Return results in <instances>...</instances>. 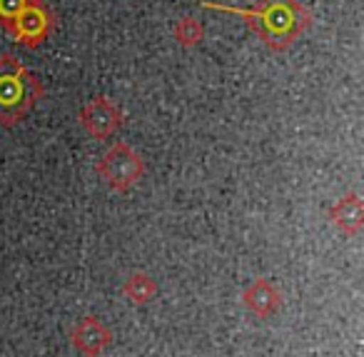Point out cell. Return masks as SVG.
Segmentation results:
<instances>
[{"mask_svg":"<svg viewBox=\"0 0 364 357\" xmlns=\"http://www.w3.org/2000/svg\"><path fill=\"white\" fill-rule=\"evenodd\" d=\"M203 11L240 18L272 53H287L312 28V13L299 0H259L255 8H235L218 0H200Z\"/></svg>","mask_w":364,"mask_h":357,"instance_id":"1","label":"cell"},{"mask_svg":"<svg viewBox=\"0 0 364 357\" xmlns=\"http://www.w3.org/2000/svg\"><path fill=\"white\" fill-rule=\"evenodd\" d=\"M46 88L13 53L0 56V125L16 128L43 100Z\"/></svg>","mask_w":364,"mask_h":357,"instance_id":"2","label":"cell"},{"mask_svg":"<svg viewBox=\"0 0 364 357\" xmlns=\"http://www.w3.org/2000/svg\"><path fill=\"white\" fill-rule=\"evenodd\" d=\"M100 180L115 192H127L145 175V160L127 143H115L95 165Z\"/></svg>","mask_w":364,"mask_h":357,"instance_id":"3","label":"cell"},{"mask_svg":"<svg viewBox=\"0 0 364 357\" xmlns=\"http://www.w3.org/2000/svg\"><path fill=\"white\" fill-rule=\"evenodd\" d=\"M55 26H58V18L46 0H31L3 31H6L18 46L28 48V51H38V48L53 36Z\"/></svg>","mask_w":364,"mask_h":357,"instance_id":"4","label":"cell"},{"mask_svg":"<svg viewBox=\"0 0 364 357\" xmlns=\"http://www.w3.org/2000/svg\"><path fill=\"white\" fill-rule=\"evenodd\" d=\"M80 125L85 128L87 135H92L95 140H107L112 138L125 123V113L120 110L115 100L105 95H97L92 100H87L80 108Z\"/></svg>","mask_w":364,"mask_h":357,"instance_id":"5","label":"cell"},{"mask_svg":"<svg viewBox=\"0 0 364 357\" xmlns=\"http://www.w3.org/2000/svg\"><path fill=\"white\" fill-rule=\"evenodd\" d=\"M70 340L75 345V350L85 357H100L102 352L110 347L112 342V332L102 325L97 317L87 315L80 317L75 325L70 327Z\"/></svg>","mask_w":364,"mask_h":357,"instance_id":"6","label":"cell"},{"mask_svg":"<svg viewBox=\"0 0 364 357\" xmlns=\"http://www.w3.org/2000/svg\"><path fill=\"white\" fill-rule=\"evenodd\" d=\"M329 220L339 232L354 237L362 232L364 227V202L357 192H347L344 197H339L332 207H329Z\"/></svg>","mask_w":364,"mask_h":357,"instance_id":"7","label":"cell"},{"mask_svg":"<svg viewBox=\"0 0 364 357\" xmlns=\"http://www.w3.org/2000/svg\"><path fill=\"white\" fill-rule=\"evenodd\" d=\"M242 300L257 317L274 315L279 310V305H282L279 290L269 280H264V277H257V280L250 282V287L242 292Z\"/></svg>","mask_w":364,"mask_h":357,"instance_id":"8","label":"cell"},{"mask_svg":"<svg viewBox=\"0 0 364 357\" xmlns=\"http://www.w3.org/2000/svg\"><path fill=\"white\" fill-rule=\"evenodd\" d=\"M122 292H125V295L130 297L135 305H145V302H150L152 297L157 295V282L152 280L147 272L137 270V272H132V275L125 280V285H122Z\"/></svg>","mask_w":364,"mask_h":357,"instance_id":"9","label":"cell"},{"mask_svg":"<svg viewBox=\"0 0 364 357\" xmlns=\"http://www.w3.org/2000/svg\"><path fill=\"white\" fill-rule=\"evenodd\" d=\"M172 36H175L177 46H182L185 51H193V48H198L200 43H203L205 28L200 21L188 16V18H180V21L172 26Z\"/></svg>","mask_w":364,"mask_h":357,"instance_id":"10","label":"cell"},{"mask_svg":"<svg viewBox=\"0 0 364 357\" xmlns=\"http://www.w3.org/2000/svg\"><path fill=\"white\" fill-rule=\"evenodd\" d=\"M31 0H0V28H6Z\"/></svg>","mask_w":364,"mask_h":357,"instance_id":"11","label":"cell"}]
</instances>
